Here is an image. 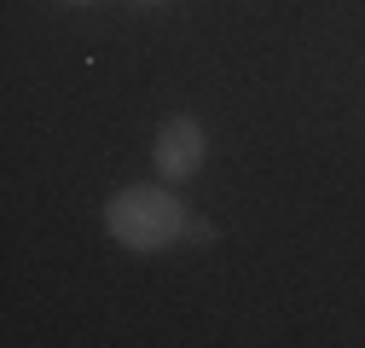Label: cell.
<instances>
[{"label":"cell","mask_w":365,"mask_h":348,"mask_svg":"<svg viewBox=\"0 0 365 348\" xmlns=\"http://www.w3.org/2000/svg\"><path fill=\"white\" fill-rule=\"evenodd\" d=\"M209 157V134H203V122L197 116H163L157 128V140H151V163L168 186H186L192 174L203 168Z\"/></svg>","instance_id":"7a4b0ae2"},{"label":"cell","mask_w":365,"mask_h":348,"mask_svg":"<svg viewBox=\"0 0 365 348\" xmlns=\"http://www.w3.org/2000/svg\"><path fill=\"white\" fill-rule=\"evenodd\" d=\"M64 6H99V0H64Z\"/></svg>","instance_id":"5b68a950"},{"label":"cell","mask_w":365,"mask_h":348,"mask_svg":"<svg viewBox=\"0 0 365 348\" xmlns=\"http://www.w3.org/2000/svg\"><path fill=\"white\" fill-rule=\"evenodd\" d=\"M186 227H192V209L168 192V180L163 186H122L105 198V232L122 250H140V255L168 250L186 238Z\"/></svg>","instance_id":"6da1fadb"},{"label":"cell","mask_w":365,"mask_h":348,"mask_svg":"<svg viewBox=\"0 0 365 348\" xmlns=\"http://www.w3.org/2000/svg\"><path fill=\"white\" fill-rule=\"evenodd\" d=\"M128 6H163V0H128Z\"/></svg>","instance_id":"277c9868"},{"label":"cell","mask_w":365,"mask_h":348,"mask_svg":"<svg viewBox=\"0 0 365 348\" xmlns=\"http://www.w3.org/2000/svg\"><path fill=\"white\" fill-rule=\"evenodd\" d=\"M186 238H192V244H215V227H209V221H197V215H192V227H186Z\"/></svg>","instance_id":"3957f363"}]
</instances>
